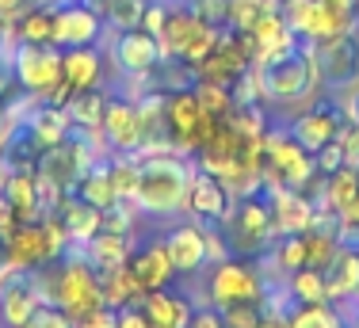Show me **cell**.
<instances>
[{
	"instance_id": "1",
	"label": "cell",
	"mask_w": 359,
	"mask_h": 328,
	"mask_svg": "<svg viewBox=\"0 0 359 328\" xmlns=\"http://www.w3.org/2000/svg\"><path fill=\"white\" fill-rule=\"evenodd\" d=\"M138 195H134V206L142 214H153V218H168V214H180L187 206V191H191V179L199 172L187 153L176 149H161V153H138Z\"/></svg>"
},
{
	"instance_id": "2",
	"label": "cell",
	"mask_w": 359,
	"mask_h": 328,
	"mask_svg": "<svg viewBox=\"0 0 359 328\" xmlns=\"http://www.w3.org/2000/svg\"><path fill=\"white\" fill-rule=\"evenodd\" d=\"M39 275L50 282V287H39L42 298L62 309L69 321L92 313L96 306H107L104 301V279H100V271L92 267V260H81V256H69V260H62V264L54 260V264L39 267Z\"/></svg>"
},
{
	"instance_id": "3",
	"label": "cell",
	"mask_w": 359,
	"mask_h": 328,
	"mask_svg": "<svg viewBox=\"0 0 359 328\" xmlns=\"http://www.w3.org/2000/svg\"><path fill=\"white\" fill-rule=\"evenodd\" d=\"M256 81H260V96L264 103H287V100H302V96H318L321 84V69L313 57V46H294L290 54H279L271 62L252 65Z\"/></svg>"
},
{
	"instance_id": "4",
	"label": "cell",
	"mask_w": 359,
	"mask_h": 328,
	"mask_svg": "<svg viewBox=\"0 0 359 328\" xmlns=\"http://www.w3.org/2000/svg\"><path fill=\"white\" fill-rule=\"evenodd\" d=\"M165 123H168L172 149H176V153H187V157H195V153H199L203 145H207L210 137L218 134L222 118L210 115L191 88H172V92L165 96Z\"/></svg>"
},
{
	"instance_id": "5",
	"label": "cell",
	"mask_w": 359,
	"mask_h": 328,
	"mask_svg": "<svg viewBox=\"0 0 359 328\" xmlns=\"http://www.w3.org/2000/svg\"><path fill=\"white\" fill-rule=\"evenodd\" d=\"M222 233H226L233 256H252L260 248H268L276 240V221H271V206L264 203L260 195L249 198H233L229 214L218 221Z\"/></svg>"
},
{
	"instance_id": "6",
	"label": "cell",
	"mask_w": 359,
	"mask_h": 328,
	"mask_svg": "<svg viewBox=\"0 0 359 328\" xmlns=\"http://www.w3.org/2000/svg\"><path fill=\"white\" fill-rule=\"evenodd\" d=\"M318 172L313 153H306L294 142V134L287 126L264 134V184H287V187H306Z\"/></svg>"
},
{
	"instance_id": "7",
	"label": "cell",
	"mask_w": 359,
	"mask_h": 328,
	"mask_svg": "<svg viewBox=\"0 0 359 328\" xmlns=\"http://www.w3.org/2000/svg\"><path fill=\"white\" fill-rule=\"evenodd\" d=\"M12 76L27 96H46L62 84V46L54 42H15L12 46Z\"/></svg>"
},
{
	"instance_id": "8",
	"label": "cell",
	"mask_w": 359,
	"mask_h": 328,
	"mask_svg": "<svg viewBox=\"0 0 359 328\" xmlns=\"http://www.w3.org/2000/svg\"><path fill=\"white\" fill-rule=\"evenodd\" d=\"M260 298H264V282L252 271V264H241V260L215 264V271L207 279V306L226 309V306H237V301H260Z\"/></svg>"
},
{
	"instance_id": "9",
	"label": "cell",
	"mask_w": 359,
	"mask_h": 328,
	"mask_svg": "<svg viewBox=\"0 0 359 328\" xmlns=\"http://www.w3.org/2000/svg\"><path fill=\"white\" fill-rule=\"evenodd\" d=\"M0 256H4V260L12 264L20 275L39 271V267H46V264L57 260L42 221H20L8 237H0Z\"/></svg>"
},
{
	"instance_id": "10",
	"label": "cell",
	"mask_w": 359,
	"mask_h": 328,
	"mask_svg": "<svg viewBox=\"0 0 359 328\" xmlns=\"http://www.w3.org/2000/svg\"><path fill=\"white\" fill-rule=\"evenodd\" d=\"M104 15L96 12V8H88L84 0H65V4L54 8V46L62 50H73V46H92V42H100V34H104Z\"/></svg>"
},
{
	"instance_id": "11",
	"label": "cell",
	"mask_w": 359,
	"mask_h": 328,
	"mask_svg": "<svg viewBox=\"0 0 359 328\" xmlns=\"http://www.w3.org/2000/svg\"><path fill=\"white\" fill-rule=\"evenodd\" d=\"M268 198H271V221H276V233L287 237V233H306L318 226V203L306 195H298V187H287V184H271L268 187Z\"/></svg>"
},
{
	"instance_id": "12",
	"label": "cell",
	"mask_w": 359,
	"mask_h": 328,
	"mask_svg": "<svg viewBox=\"0 0 359 328\" xmlns=\"http://www.w3.org/2000/svg\"><path fill=\"white\" fill-rule=\"evenodd\" d=\"M310 46H313V57H318L321 81H329L332 88H340V84H348L359 76V42L352 34L321 39V42H310Z\"/></svg>"
},
{
	"instance_id": "13",
	"label": "cell",
	"mask_w": 359,
	"mask_h": 328,
	"mask_svg": "<svg viewBox=\"0 0 359 328\" xmlns=\"http://www.w3.org/2000/svg\"><path fill=\"white\" fill-rule=\"evenodd\" d=\"M287 130L294 134V142L302 145L306 153H321L329 142H337V137H340V130H344V115H340V107L313 103V107H306L302 115L287 126Z\"/></svg>"
},
{
	"instance_id": "14",
	"label": "cell",
	"mask_w": 359,
	"mask_h": 328,
	"mask_svg": "<svg viewBox=\"0 0 359 328\" xmlns=\"http://www.w3.org/2000/svg\"><path fill=\"white\" fill-rule=\"evenodd\" d=\"M104 137H107L111 153H142L145 130H142L138 103H130V100H107V111H104Z\"/></svg>"
},
{
	"instance_id": "15",
	"label": "cell",
	"mask_w": 359,
	"mask_h": 328,
	"mask_svg": "<svg viewBox=\"0 0 359 328\" xmlns=\"http://www.w3.org/2000/svg\"><path fill=\"white\" fill-rule=\"evenodd\" d=\"M165 248L172 256L176 275H199L207 267V226H195V221H184V226L165 233Z\"/></svg>"
},
{
	"instance_id": "16",
	"label": "cell",
	"mask_w": 359,
	"mask_h": 328,
	"mask_svg": "<svg viewBox=\"0 0 359 328\" xmlns=\"http://www.w3.org/2000/svg\"><path fill=\"white\" fill-rule=\"evenodd\" d=\"M161 62V42L153 39L149 31L130 27V31H118L115 42V65L130 76H149Z\"/></svg>"
},
{
	"instance_id": "17",
	"label": "cell",
	"mask_w": 359,
	"mask_h": 328,
	"mask_svg": "<svg viewBox=\"0 0 359 328\" xmlns=\"http://www.w3.org/2000/svg\"><path fill=\"white\" fill-rule=\"evenodd\" d=\"M229 206H233V195L226 191V184H222L218 176H210V172H203V168L195 172L184 210L191 214L195 221H222L229 214Z\"/></svg>"
},
{
	"instance_id": "18",
	"label": "cell",
	"mask_w": 359,
	"mask_h": 328,
	"mask_svg": "<svg viewBox=\"0 0 359 328\" xmlns=\"http://www.w3.org/2000/svg\"><path fill=\"white\" fill-rule=\"evenodd\" d=\"M39 306H46V298H42L31 271H27V279H8L0 287V321H4V328H23L35 317Z\"/></svg>"
},
{
	"instance_id": "19",
	"label": "cell",
	"mask_w": 359,
	"mask_h": 328,
	"mask_svg": "<svg viewBox=\"0 0 359 328\" xmlns=\"http://www.w3.org/2000/svg\"><path fill=\"white\" fill-rule=\"evenodd\" d=\"M62 81L69 84V92H92L104 84V54L100 46H73V50H62Z\"/></svg>"
},
{
	"instance_id": "20",
	"label": "cell",
	"mask_w": 359,
	"mask_h": 328,
	"mask_svg": "<svg viewBox=\"0 0 359 328\" xmlns=\"http://www.w3.org/2000/svg\"><path fill=\"white\" fill-rule=\"evenodd\" d=\"M130 271H134V279H138V287L145 294H149V290H165L176 275L165 240H145L138 252H130Z\"/></svg>"
},
{
	"instance_id": "21",
	"label": "cell",
	"mask_w": 359,
	"mask_h": 328,
	"mask_svg": "<svg viewBox=\"0 0 359 328\" xmlns=\"http://www.w3.org/2000/svg\"><path fill=\"white\" fill-rule=\"evenodd\" d=\"M249 34H252V42H256V62H252V65L271 62V57H279V54H290V50L298 46V34H294V27L287 23L283 12L264 15V20L256 23Z\"/></svg>"
},
{
	"instance_id": "22",
	"label": "cell",
	"mask_w": 359,
	"mask_h": 328,
	"mask_svg": "<svg viewBox=\"0 0 359 328\" xmlns=\"http://www.w3.org/2000/svg\"><path fill=\"white\" fill-rule=\"evenodd\" d=\"M142 313L149 317V328H187L195 317V306L187 294L149 290V294L142 298Z\"/></svg>"
},
{
	"instance_id": "23",
	"label": "cell",
	"mask_w": 359,
	"mask_h": 328,
	"mask_svg": "<svg viewBox=\"0 0 359 328\" xmlns=\"http://www.w3.org/2000/svg\"><path fill=\"white\" fill-rule=\"evenodd\" d=\"M27 137L39 145V149H54V145H62L65 137L73 134V118L65 107H54V103H46V107H35L27 118Z\"/></svg>"
},
{
	"instance_id": "24",
	"label": "cell",
	"mask_w": 359,
	"mask_h": 328,
	"mask_svg": "<svg viewBox=\"0 0 359 328\" xmlns=\"http://www.w3.org/2000/svg\"><path fill=\"white\" fill-rule=\"evenodd\" d=\"M355 195H359V168H355V164H340L337 172H329V176H325L318 210H329L332 218L340 221V214L355 203Z\"/></svg>"
},
{
	"instance_id": "25",
	"label": "cell",
	"mask_w": 359,
	"mask_h": 328,
	"mask_svg": "<svg viewBox=\"0 0 359 328\" xmlns=\"http://www.w3.org/2000/svg\"><path fill=\"white\" fill-rule=\"evenodd\" d=\"M325 290L329 301H348L359 294V248H340L337 260L325 267Z\"/></svg>"
},
{
	"instance_id": "26",
	"label": "cell",
	"mask_w": 359,
	"mask_h": 328,
	"mask_svg": "<svg viewBox=\"0 0 359 328\" xmlns=\"http://www.w3.org/2000/svg\"><path fill=\"white\" fill-rule=\"evenodd\" d=\"M4 198L15 206L20 221H35L42 210V198H39V176L31 168H15L4 184Z\"/></svg>"
},
{
	"instance_id": "27",
	"label": "cell",
	"mask_w": 359,
	"mask_h": 328,
	"mask_svg": "<svg viewBox=\"0 0 359 328\" xmlns=\"http://www.w3.org/2000/svg\"><path fill=\"white\" fill-rule=\"evenodd\" d=\"M57 214H62L65 229H69V237H73V245H88V240L96 237L100 229H104V210L88 206L81 195H76V198H65Z\"/></svg>"
},
{
	"instance_id": "28",
	"label": "cell",
	"mask_w": 359,
	"mask_h": 328,
	"mask_svg": "<svg viewBox=\"0 0 359 328\" xmlns=\"http://www.w3.org/2000/svg\"><path fill=\"white\" fill-rule=\"evenodd\" d=\"M84 248H88V260H92V267H96V271L123 267L126 260H130V252H134L130 237H126V233H111V229H100Z\"/></svg>"
},
{
	"instance_id": "29",
	"label": "cell",
	"mask_w": 359,
	"mask_h": 328,
	"mask_svg": "<svg viewBox=\"0 0 359 328\" xmlns=\"http://www.w3.org/2000/svg\"><path fill=\"white\" fill-rule=\"evenodd\" d=\"M100 279H104V301L111 309H123V306H142L145 290L138 287V279H134L130 271V260L123 267H111V271H100Z\"/></svg>"
},
{
	"instance_id": "30",
	"label": "cell",
	"mask_w": 359,
	"mask_h": 328,
	"mask_svg": "<svg viewBox=\"0 0 359 328\" xmlns=\"http://www.w3.org/2000/svg\"><path fill=\"white\" fill-rule=\"evenodd\" d=\"M76 195H81L88 206H96V210H111V206L118 203V195H115V184H111L107 164H100V160L92 164V168L76 179Z\"/></svg>"
},
{
	"instance_id": "31",
	"label": "cell",
	"mask_w": 359,
	"mask_h": 328,
	"mask_svg": "<svg viewBox=\"0 0 359 328\" xmlns=\"http://www.w3.org/2000/svg\"><path fill=\"white\" fill-rule=\"evenodd\" d=\"M8 39L15 42H50L54 39V8L50 4H31L20 15V23L8 27Z\"/></svg>"
},
{
	"instance_id": "32",
	"label": "cell",
	"mask_w": 359,
	"mask_h": 328,
	"mask_svg": "<svg viewBox=\"0 0 359 328\" xmlns=\"http://www.w3.org/2000/svg\"><path fill=\"white\" fill-rule=\"evenodd\" d=\"M271 12H283V0H226V27L252 31Z\"/></svg>"
},
{
	"instance_id": "33",
	"label": "cell",
	"mask_w": 359,
	"mask_h": 328,
	"mask_svg": "<svg viewBox=\"0 0 359 328\" xmlns=\"http://www.w3.org/2000/svg\"><path fill=\"white\" fill-rule=\"evenodd\" d=\"M65 111H69V118H73V130H96V126H104L107 100L100 96V88L76 92V96L65 103Z\"/></svg>"
},
{
	"instance_id": "34",
	"label": "cell",
	"mask_w": 359,
	"mask_h": 328,
	"mask_svg": "<svg viewBox=\"0 0 359 328\" xmlns=\"http://www.w3.org/2000/svg\"><path fill=\"white\" fill-rule=\"evenodd\" d=\"M302 240H306V264L318 267V271H325V267L337 260V252H340V233L337 229L329 233V229L313 226V229L302 233Z\"/></svg>"
},
{
	"instance_id": "35",
	"label": "cell",
	"mask_w": 359,
	"mask_h": 328,
	"mask_svg": "<svg viewBox=\"0 0 359 328\" xmlns=\"http://www.w3.org/2000/svg\"><path fill=\"white\" fill-rule=\"evenodd\" d=\"M287 294L294 301H329V290H325V271L318 267H298V271L287 275Z\"/></svg>"
},
{
	"instance_id": "36",
	"label": "cell",
	"mask_w": 359,
	"mask_h": 328,
	"mask_svg": "<svg viewBox=\"0 0 359 328\" xmlns=\"http://www.w3.org/2000/svg\"><path fill=\"white\" fill-rule=\"evenodd\" d=\"M290 328H344V321L329 301H298L290 309Z\"/></svg>"
},
{
	"instance_id": "37",
	"label": "cell",
	"mask_w": 359,
	"mask_h": 328,
	"mask_svg": "<svg viewBox=\"0 0 359 328\" xmlns=\"http://www.w3.org/2000/svg\"><path fill=\"white\" fill-rule=\"evenodd\" d=\"M111 168V184H115L118 203H134L138 195V153H115V160L107 164Z\"/></svg>"
},
{
	"instance_id": "38",
	"label": "cell",
	"mask_w": 359,
	"mask_h": 328,
	"mask_svg": "<svg viewBox=\"0 0 359 328\" xmlns=\"http://www.w3.org/2000/svg\"><path fill=\"white\" fill-rule=\"evenodd\" d=\"M191 92L199 96L203 107H207L210 115H218V118H226L229 111L237 107V103H233V92H229V84H218V81H199V76H195Z\"/></svg>"
},
{
	"instance_id": "39",
	"label": "cell",
	"mask_w": 359,
	"mask_h": 328,
	"mask_svg": "<svg viewBox=\"0 0 359 328\" xmlns=\"http://www.w3.org/2000/svg\"><path fill=\"white\" fill-rule=\"evenodd\" d=\"M149 0H107L104 4V23L115 31H130V27H142V12Z\"/></svg>"
},
{
	"instance_id": "40",
	"label": "cell",
	"mask_w": 359,
	"mask_h": 328,
	"mask_svg": "<svg viewBox=\"0 0 359 328\" xmlns=\"http://www.w3.org/2000/svg\"><path fill=\"white\" fill-rule=\"evenodd\" d=\"M276 267L283 275L306 267V240H302V233H287V237H279V245H276Z\"/></svg>"
},
{
	"instance_id": "41",
	"label": "cell",
	"mask_w": 359,
	"mask_h": 328,
	"mask_svg": "<svg viewBox=\"0 0 359 328\" xmlns=\"http://www.w3.org/2000/svg\"><path fill=\"white\" fill-rule=\"evenodd\" d=\"M226 328H256L260 324V309H256V301H237V306H226L218 309Z\"/></svg>"
},
{
	"instance_id": "42",
	"label": "cell",
	"mask_w": 359,
	"mask_h": 328,
	"mask_svg": "<svg viewBox=\"0 0 359 328\" xmlns=\"http://www.w3.org/2000/svg\"><path fill=\"white\" fill-rule=\"evenodd\" d=\"M23 328H73V321H69V317H65L57 306H50V301H46V306L35 309V317H31Z\"/></svg>"
},
{
	"instance_id": "43",
	"label": "cell",
	"mask_w": 359,
	"mask_h": 328,
	"mask_svg": "<svg viewBox=\"0 0 359 328\" xmlns=\"http://www.w3.org/2000/svg\"><path fill=\"white\" fill-rule=\"evenodd\" d=\"M115 317H118V309H111V306H96L92 313L76 317L73 328H115Z\"/></svg>"
},
{
	"instance_id": "44",
	"label": "cell",
	"mask_w": 359,
	"mask_h": 328,
	"mask_svg": "<svg viewBox=\"0 0 359 328\" xmlns=\"http://www.w3.org/2000/svg\"><path fill=\"white\" fill-rule=\"evenodd\" d=\"M165 15H168L165 0H149V4H145V12H142V31H149L153 39H157L161 27H165Z\"/></svg>"
},
{
	"instance_id": "45",
	"label": "cell",
	"mask_w": 359,
	"mask_h": 328,
	"mask_svg": "<svg viewBox=\"0 0 359 328\" xmlns=\"http://www.w3.org/2000/svg\"><path fill=\"white\" fill-rule=\"evenodd\" d=\"M313 157H318V168L325 172V176H329V172H337L340 164H348V157H344V145H340V137H337V142H329L321 153H313Z\"/></svg>"
},
{
	"instance_id": "46",
	"label": "cell",
	"mask_w": 359,
	"mask_h": 328,
	"mask_svg": "<svg viewBox=\"0 0 359 328\" xmlns=\"http://www.w3.org/2000/svg\"><path fill=\"white\" fill-rule=\"evenodd\" d=\"M184 4L210 23H226V0H184Z\"/></svg>"
},
{
	"instance_id": "47",
	"label": "cell",
	"mask_w": 359,
	"mask_h": 328,
	"mask_svg": "<svg viewBox=\"0 0 359 328\" xmlns=\"http://www.w3.org/2000/svg\"><path fill=\"white\" fill-rule=\"evenodd\" d=\"M115 328H149V317L142 313V306H123L115 317Z\"/></svg>"
},
{
	"instance_id": "48",
	"label": "cell",
	"mask_w": 359,
	"mask_h": 328,
	"mask_svg": "<svg viewBox=\"0 0 359 328\" xmlns=\"http://www.w3.org/2000/svg\"><path fill=\"white\" fill-rule=\"evenodd\" d=\"M187 328H226V321H222L218 309L203 306V309H195V317H191V324H187Z\"/></svg>"
},
{
	"instance_id": "49",
	"label": "cell",
	"mask_w": 359,
	"mask_h": 328,
	"mask_svg": "<svg viewBox=\"0 0 359 328\" xmlns=\"http://www.w3.org/2000/svg\"><path fill=\"white\" fill-rule=\"evenodd\" d=\"M31 8V0H0V20L12 27V23H20V15Z\"/></svg>"
},
{
	"instance_id": "50",
	"label": "cell",
	"mask_w": 359,
	"mask_h": 328,
	"mask_svg": "<svg viewBox=\"0 0 359 328\" xmlns=\"http://www.w3.org/2000/svg\"><path fill=\"white\" fill-rule=\"evenodd\" d=\"M15 226H20V214H15V206L8 203L4 195H0V237H8Z\"/></svg>"
},
{
	"instance_id": "51",
	"label": "cell",
	"mask_w": 359,
	"mask_h": 328,
	"mask_svg": "<svg viewBox=\"0 0 359 328\" xmlns=\"http://www.w3.org/2000/svg\"><path fill=\"white\" fill-rule=\"evenodd\" d=\"M256 328H290V313H260Z\"/></svg>"
},
{
	"instance_id": "52",
	"label": "cell",
	"mask_w": 359,
	"mask_h": 328,
	"mask_svg": "<svg viewBox=\"0 0 359 328\" xmlns=\"http://www.w3.org/2000/svg\"><path fill=\"white\" fill-rule=\"evenodd\" d=\"M340 226H348V229H359V195H355V203L348 206L344 214H340Z\"/></svg>"
},
{
	"instance_id": "53",
	"label": "cell",
	"mask_w": 359,
	"mask_h": 328,
	"mask_svg": "<svg viewBox=\"0 0 359 328\" xmlns=\"http://www.w3.org/2000/svg\"><path fill=\"white\" fill-rule=\"evenodd\" d=\"M8 92V69H4V57H0V96Z\"/></svg>"
},
{
	"instance_id": "54",
	"label": "cell",
	"mask_w": 359,
	"mask_h": 328,
	"mask_svg": "<svg viewBox=\"0 0 359 328\" xmlns=\"http://www.w3.org/2000/svg\"><path fill=\"white\" fill-rule=\"evenodd\" d=\"M4 42H8V23L0 20V50H4Z\"/></svg>"
},
{
	"instance_id": "55",
	"label": "cell",
	"mask_w": 359,
	"mask_h": 328,
	"mask_svg": "<svg viewBox=\"0 0 359 328\" xmlns=\"http://www.w3.org/2000/svg\"><path fill=\"white\" fill-rule=\"evenodd\" d=\"M31 4H50V8H57V4H65V0H31Z\"/></svg>"
},
{
	"instance_id": "56",
	"label": "cell",
	"mask_w": 359,
	"mask_h": 328,
	"mask_svg": "<svg viewBox=\"0 0 359 328\" xmlns=\"http://www.w3.org/2000/svg\"><path fill=\"white\" fill-rule=\"evenodd\" d=\"M332 4H352L355 8V0H332Z\"/></svg>"
},
{
	"instance_id": "57",
	"label": "cell",
	"mask_w": 359,
	"mask_h": 328,
	"mask_svg": "<svg viewBox=\"0 0 359 328\" xmlns=\"http://www.w3.org/2000/svg\"><path fill=\"white\" fill-rule=\"evenodd\" d=\"M352 328H359V309H355V317H352Z\"/></svg>"
}]
</instances>
